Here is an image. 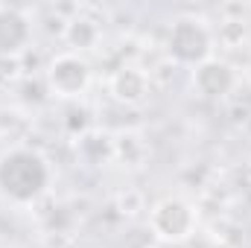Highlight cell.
I'll return each mask as SVG.
<instances>
[{"label":"cell","mask_w":251,"mask_h":248,"mask_svg":"<svg viewBox=\"0 0 251 248\" xmlns=\"http://www.w3.org/2000/svg\"><path fill=\"white\" fill-rule=\"evenodd\" d=\"M50 184L47 161L26 146H15L0 155V196L15 204L35 201Z\"/></svg>","instance_id":"cell-1"},{"label":"cell","mask_w":251,"mask_h":248,"mask_svg":"<svg viewBox=\"0 0 251 248\" xmlns=\"http://www.w3.org/2000/svg\"><path fill=\"white\" fill-rule=\"evenodd\" d=\"M167 53L176 64L184 67H199L207 59H213V35L207 29V24L196 15H181L173 21L170 32H167Z\"/></svg>","instance_id":"cell-2"},{"label":"cell","mask_w":251,"mask_h":248,"mask_svg":"<svg viewBox=\"0 0 251 248\" xmlns=\"http://www.w3.org/2000/svg\"><path fill=\"white\" fill-rule=\"evenodd\" d=\"M149 228L164 243H184L196 231V210L181 196H167L149 210Z\"/></svg>","instance_id":"cell-3"},{"label":"cell","mask_w":251,"mask_h":248,"mask_svg":"<svg viewBox=\"0 0 251 248\" xmlns=\"http://www.w3.org/2000/svg\"><path fill=\"white\" fill-rule=\"evenodd\" d=\"M91 82V64L85 62L79 53H59L50 67H47V85L56 97H79Z\"/></svg>","instance_id":"cell-4"},{"label":"cell","mask_w":251,"mask_h":248,"mask_svg":"<svg viewBox=\"0 0 251 248\" xmlns=\"http://www.w3.org/2000/svg\"><path fill=\"white\" fill-rule=\"evenodd\" d=\"M32 38V24L18 6H0V56H18Z\"/></svg>","instance_id":"cell-5"},{"label":"cell","mask_w":251,"mask_h":248,"mask_svg":"<svg viewBox=\"0 0 251 248\" xmlns=\"http://www.w3.org/2000/svg\"><path fill=\"white\" fill-rule=\"evenodd\" d=\"M193 85H196V91H199L201 97H207V99H219V97L231 94V88L237 85V76H234V70H231V64L228 62L207 59L204 64L196 67V73H193Z\"/></svg>","instance_id":"cell-6"},{"label":"cell","mask_w":251,"mask_h":248,"mask_svg":"<svg viewBox=\"0 0 251 248\" xmlns=\"http://www.w3.org/2000/svg\"><path fill=\"white\" fill-rule=\"evenodd\" d=\"M111 94H114L120 102H126V105H137V102H143L146 94H149V79H146V73H143L140 67L126 64V67H120V70L111 76Z\"/></svg>","instance_id":"cell-7"},{"label":"cell","mask_w":251,"mask_h":248,"mask_svg":"<svg viewBox=\"0 0 251 248\" xmlns=\"http://www.w3.org/2000/svg\"><path fill=\"white\" fill-rule=\"evenodd\" d=\"M64 38H67V44L73 47V53H76V50H88V47L97 44L100 26H97L94 21H88V18H73V21L67 24V29H64Z\"/></svg>","instance_id":"cell-8"}]
</instances>
